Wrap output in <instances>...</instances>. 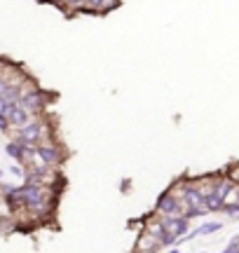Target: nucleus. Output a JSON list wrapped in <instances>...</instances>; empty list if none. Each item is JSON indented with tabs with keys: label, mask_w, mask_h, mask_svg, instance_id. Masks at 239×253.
I'll use <instances>...</instances> for the list:
<instances>
[{
	"label": "nucleus",
	"mask_w": 239,
	"mask_h": 253,
	"mask_svg": "<svg viewBox=\"0 0 239 253\" xmlns=\"http://www.w3.org/2000/svg\"><path fill=\"white\" fill-rule=\"evenodd\" d=\"M221 227H223V223H204L202 227H197L195 232H190L188 239H193V237H197V235H211V232H218Z\"/></svg>",
	"instance_id": "nucleus-9"
},
{
	"label": "nucleus",
	"mask_w": 239,
	"mask_h": 253,
	"mask_svg": "<svg viewBox=\"0 0 239 253\" xmlns=\"http://www.w3.org/2000/svg\"><path fill=\"white\" fill-rule=\"evenodd\" d=\"M162 220V225L169 235L174 237H185L188 235V227H190V220L185 216H166V218H159Z\"/></svg>",
	"instance_id": "nucleus-6"
},
{
	"label": "nucleus",
	"mask_w": 239,
	"mask_h": 253,
	"mask_svg": "<svg viewBox=\"0 0 239 253\" xmlns=\"http://www.w3.org/2000/svg\"><path fill=\"white\" fill-rule=\"evenodd\" d=\"M223 213L230 218V220H239V204H225V207H223Z\"/></svg>",
	"instance_id": "nucleus-11"
},
{
	"label": "nucleus",
	"mask_w": 239,
	"mask_h": 253,
	"mask_svg": "<svg viewBox=\"0 0 239 253\" xmlns=\"http://www.w3.org/2000/svg\"><path fill=\"white\" fill-rule=\"evenodd\" d=\"M134 253H136V251H134Z\"/></svg>",
	"instance_id": "nucleus-21"
},
{
	"label": "nucleus",
	"mask_w": 239,
	"mask_h": 253,
	"mask_svg": "<svg viewBox=\"0 0 239 253\" xmlns=\"http://www.w3.org/2000/svg\"><path fill=\"white\" fill-rule=\"evenodd\" d=\"M36 150H38V155L45 160L47 167H52V169H56V167H61V164H64V157H66L64 150H61L56 143H52V141H42V143H38Z\"/></svg>",
	"instance_id": "nucleus-3"
},
{
	"label": "nucleus",
	"mask_w": 239,
	"mask_h": 253,
	"mask_svg": "<svg viewBox=\"0 0 239 253\" xmlns=\"http://www.w3.org/2000/svg\"><path fill=\"white\" fill-rule=\"evenodd\" d=\"M185 211H188V207L183 204V199H178L171 190H166L164 195H159V199H157V204H155V216L157 218L185 216Z\"/></svg>",
	"instance_id": "nucleus-2"
},
{
	"label": "nucleus",
	"mask_w": 239,
	"mask_h": 253,
	"mask_svg": "<svg viewBox=\"0 0 239 253\" xmlns=\"http://www.w3.org/2000/svg\"><path fill=\"white\" fill-rule=\"evenodd\" d=\"M7 106H9V103H7L5 99H2V96H0V115H5V110H7Z\"/></svg>",
	"instance_id": "nucleus-14"
},
{
	"label": "nucleus",
	"mask_w": 239,
	"mask_h": 253,
	"mask_svg": "<svg viewBox=\"0 0 239 253\" xmlns=\"http://www.w3.org/2000/svg\"><path fill=\"white\" fill-rule=\"evenodd\" d=\"M169 253H181V251H178V249H174V246H171V249H169Z\"/></svg>",
	"instance_id": "nucleus-17"
},
{
	"label": "nucleus",
	"mask_w": 239,
	"mask_h": 253,
	"mask_svg": "<svg viewBox=\"0 0 239 253\" xmlns=\"http://www.w3.org/2000/svg\"><path fill=\"white\" fill-rule=\"evenodd\" d=\"M45 2H52V5H56V7H64L66 0H45Z\"/></svg>",
	"instance_id": "nucleus-15"
},
{
	"label": "nucleus",
	"mask_w": 239,
	"mask_h": 253,
	"mask_svg": "<svg viewBox=\"0 0 239 253\" xmlns=\"http://www.w3.org/2000/svg\"><path fill=\"white\" fill-rule=\"evenodd\" d=\"M24 108L36 118L38 113H42V108H47V99L42 96V91L40 89H28L24 96H21V101H19Z\"/></svg>",
	"instance_id": "nucleus-4"
},
{
	"label": "nucleus",
	"mask_w": 239,
	"mask_h": 253,
	"mask_svg": "<svg viewBox=\"0 0 239 253\" xmlns=\"http://www.w3.org/2000/svg\"><path fill=\"white\" fill-rule=\"evenodd\" d=\"M0 80H2V63H0Z\"/></svg>",
	"instance_id": "nucleus-19"
},
{
	"label": "nucleus",
	"mask_w": 239,
	"mask_h": 253,
	"mask_svg": "<svg viewBox=\"0 0 239 253\" xmlns=\"http://www.w3.org/2000/svg\"><path fill=\"white\" fill-rule=\"evenodd\" d=\"M7 171L12 173V176H17V178H21V181H24V176H26V169H24L21 164H9V167H7Z\"/></svg>",
	"instance_id": "nucleus-12"
},
{
	"label": "nucleus",
	"mask_w": 239,
	"mask_h": 253,
	"mask_svg": "<svg viewBox=\"0 0 239 253\" xmlns=\"http://www.w3.org/2000/svg\"><path fill=\"white\" fill-rule=\"evenodd\" d=\"M9 136L17 141V143H31L38 145L42 141H49V129L45 122H40L38 118H33L28 125L19 126V129H9Z\"/></svg>",
	"instance_id": "nucleus-1"
},
{
	"label": "nucleus",
	"mask_w": 239,
	"mask_h": 253,
	"mask_svg": "<svg viewBox=\"0 0 239 253\" xmlns=\"http://www.w3.org/2000/svg\"><path fill=\"white\" fill-rule=\"evenodd\" d=\"M5 153H7L17 164H21V148H19L17 141H9V143L5 145Z\"/></svg>",
	"instance_id": "nucleus-10"
},
{
	"label": "nucleus",
	"mask_w": 239,
	"mask_h": 253,
	"mask_svg": "<svg viewBox=\"0 0 239 253\" xmlns=\"http://www.w3.org/2000/svg\"><path fill=\"white\" fill-rule=\"evenodd\" d=\"M143 230H148V232H150V235L153 237H157V239H159V242H162V239H164V235H166V230H164V225H162V220H159V218H153V220H148L146 223V227H143Z\"/></svg>",
	"instance_id": "nucleus-8"
},
{
	"label": "nucleus",
	"mask_w": 239,
	"mask_h": 253,
	"mask_svg": "<svg viewBox=\"0 0 239 253\" xmlns=\"http://www.w3.org/2000/svg\"><path fill=\"white\" fill-rule=\"evenodd\" d=\"M0 199H2V195H0Z\"/></svg>",
	"instance_id": "nucleus-20"
},
{
	"label": "nucleus",
	"mask_w": 239,
	"mask_h": 253,
	"mask_svg": "<svg viewBox=\"0 0 239 253\" xmlns=\"http://www.w3.org/2000/svg\"><path fill=\"white\" fill-rule=\"evenodd\" d=\"M5 118L9 120V126H12V129H19V126L28 125V122L33 120V115H31L21 103H9L7 110H5Z\"/></svg>",
	"instance_id": "nucleus-5"
},
{
	"label": "nucleus",
	"mask_w": 239,
	"mask_h": 253,
	"mask_svg": "<svg viewBox=\"0 0 239 253\" xmlns=\"http://www.w3.org/2000/svg\"><path fill=\"white\" fill-rule=\"evenodd\" d=\"M9 129H12V126H9V120L5 118V115H0V131H2V134H9Z\"/></svg>",
	"instance_id": "nucleus-13"
},
{
	"label": "nucleus",
	"mask_w": 239,
	"mask_h": 253,
	"mask_svg": "<svg viewBox=\"0 0 239 253\" xmlns=\"http://www.w3.org/2000/svg\"><path fill=\"white\" fill-rule=\"evenodd\" d=\"M164 246H162V242L157 239V237H153L148 230H143L141 235H138L136 239V244H134V251L136 253H157V251H162Z\"/></svg>",
	"instance_id": "nucleus-7"
},
{
	"label": "nucleus",
	"mask_w": 239,
	"mask_h": 253,
	"mask_svg": "<svg viewBox=\"0 0 239 253\" xmlns=\"http://www.w3.org/2000/svg\"><path fill=\"white\" fill-rule=\"evenodd\" d=\"M2 178H5V169H0V181H2Z\"/></svg>",
	"instance_id": "nucleus-18"
},
{
	"label": "nucleus",
	"mask_w": 239,
	"mask_h": 253,
	"mask_svg": "<svg viewBox=\"0 0 239 253\" xmlns=\"http://www.w3.org/2000/svg\"><path fill=\"white\" fill-rule=\"evenodd\" d=\"M5 89H7V82H5V80H0V96L5 94Z\"/></svg>",
	"instance_id": "nucleus-16"
}]
</instances>
